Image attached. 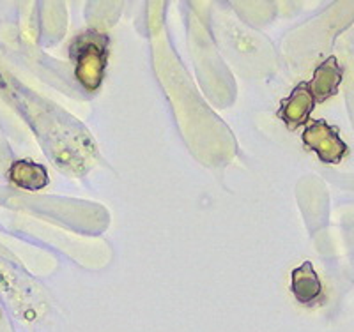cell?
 Here are the masks:
<instances>
[{
    "label": "cell",
    "mask_w": 354,
    "mask_h": 332,
    "mask_svg": "<svg viewBox=\"0 0 354 332\" xmlns=\"http://www.w3.org/2000/svg\"><path fill=\"white\" fill-rule=\"evenodd\" d=\"M71 59L75 62V77L85 90H97L105 78L109 62V37L100 32H85L77 37L71 46Z\"/></svg>",
    "instance_id": "1"
},
{
    "label": "cell",
    "mask_w": 354,
    "mask_h": 332,
    "mask_svg": "<svg viewBox=\"0 0 354 332\" xmlns=\"http://www.w3.org/2000/svg\"><path fill=\"white\" fill-rule=\"evenodd\" d=\"M303 144L312 148L324 163H338L349 153L347 145L338 137L337 129L328 126L324 120H315L306 126L303 133Z\"/></svg>",
    "instance_id": "2"
},
{
    "label": "cell",
    "mask_w": 354,
    "mask_h": 332,
    "mask_svg": "<svg viewBox=\"0 0 354 332\" xmlns=\"http://www.w3.org/2000/svg\"><path fill=\"white\" fill-rule=\"evenodd\" d=\"M314 106L315 97L314 94H312V90H310V85L301 84L294 88L289 97H286V99L282 101L278 115H280V119L286 122L287 128L296 129L308 120Z\"/></svg>",
    "instance_id": "3"
},
{
    "label": "cell",
    "mask_w": 354,
    "mask_h": 332,
    "mask_svg": "<svg viewBox=\"0 0 354 332\" xmlns=\"http://www.w3.org/2000/svg\"><path fill=\"white\" fill-rule=\"evenodd\" d=\"M9 180L17 188L27 189V191H39L48 186L50 177L43 164L34 163L30 159H18L9 168Z\"/></svg>",
    "instance_id": "4"
},
{
    "label": "cell",
    "mask_w": 354,
    "mask_h": 332,
    "mask_svg": "<svg viewBox=\"0 0 354 332\" xmlns=\"http://www.w3.org/2000/svg\"><path fill=\"white\" fill-rule=\"evenodd\" d=\"M342 81V69L338 66L335 57H328L314 72V78L310 81V90L314 94L315 101H326L333 97L338 90V85Z\"/></svg>",
    "instance_id": "5"
},
{
    "label": "cell",
    "mask_w": 354,
    "mask_h": 332,
    "mask_svg": "<svg viewBox=\"0 0 354 332\" xmlns=\"http://www.w3.org/2000/svg\"><path fill=\"white\" fill-rule=\"evenodd\" d=\"M290 289H292L294 297L301 304H312L319 299L322 292V284L310 262H305V264L294 268L292 276H290Z\"/></svg>",
    "instance_id": "6"
}]
</instances>
